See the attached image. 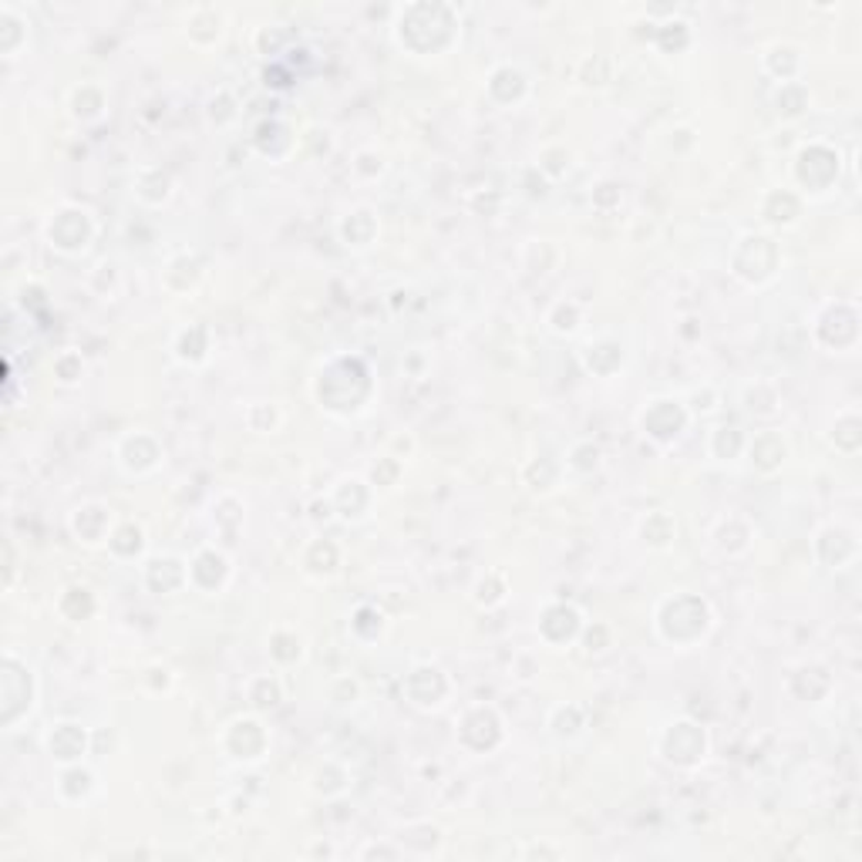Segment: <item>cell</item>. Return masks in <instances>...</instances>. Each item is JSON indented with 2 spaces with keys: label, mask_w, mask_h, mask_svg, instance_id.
<instances>
[{
  "label": "cell",
  "mask_w": 862,
  "mask_h": 862,
  "mask_svg": "<svg viewBox=\"0 0 862 862\" xmlns=\"http://www.w3.org/2000/svg\"><path fill=\"white\" fill-rule=\"evenodd\" d=\"M832 442H836V449L845 452V455L859 452V445H862V418H859L855 411H842V414L836 418Z\"/></svg>",
  "instance_id": "cell-4"
},
{
  "label": "cell",
  "mask_w": 862,
  "mask_h": 862,
  "mask_svg": "<svg viewBox=\"0 0 862 862\" xmlns=\"http://www.w3.org/2000/svg\"><path fill=\"white\" fill-rule=\"evenodd\" d=\"M839 172H842V159L829 146H809V149H802V155H798V162H795L798 182L812 193H826L832 182H839Z\"/></svg>",
  "instance_id": "cell-1"
},
{
  "label": "cell",
  "mask_w": 862,
  "mask_h": 862,
  "mask_svg": "<svg viewBox=\"0 0 862 862\" xmlns=\"http://www.w3.org/2000/svg\"><path fill=\"white\" fill-rule=\"evenodd\" d=\"M816 557L829 567V570H842L849 567L855 557H859V542H855V532L836 526V529H826L819 539H816Z\"/></svg>",
  "instance_id": "cell-3"
},
{
  "label": "cell",
  "mask_w": 862,
  "mask_h": 862,
  "mask_svg": "<svg viewBox=\"0 0 862 862\" xmlns=\"http://www.w3.org/2000/svg\"><path fill=\"white\" fill-rule=\"evenodd\" d=\"M816 337L832 347V351H849L859 341V311L852 303H832L829 311L822 314Z\"/></svg>",
  "instance_id": "cell-2"
}]
</instances>
